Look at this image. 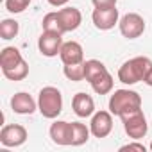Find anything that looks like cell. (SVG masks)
<instances>
[{"label":"cell","mask_w":152,"mask_h":152,"mask_svg":"<svg viewBox=\"0 0 152 152\" xmlns=\"http://www.w3.org/2000/svg\"><path fill=\"white\" fill-rule=\"evenodd\" d=\"M152 68V61L145 56H138V57H132L129 61H125L120 70H118V81L124 83V84H136L140 81H145L147 73L150 72Z\"/></svg>","instance_id":"6da1fadb"},{"label":"cell","mask_w":152,"mask_h":152,"mask_svg":"<svg viewBox=\"0 0 152 152\" xmlns=\"http://www.w3.org/2000/svg\"><path fill=\"white\" fill-rule=\"evenodd\" d=\"M141 109V97L132 90H116L109 99V111L115 116H122L129 111Z\"/></svg>","instance_id":"7a4b0ae2"},{"label":"cell","mask_w":152,"mask_h":152,"mask_svg":"<svg viewBox=\"0 0 152 152\" xmlns=\"http://www.w3.org/2000/svg\"><path fill=\"white\" fill-rule=\"evenodd\" d=\"M38 109L45 118H57L63 111V95L54 86H45L38 97Z\"/></svg>","instance_id":"3957f363"},{"label":"cell","mask_w":152,"mask_h":152,"mask_svg":"<svg viewBox=\"0 0 152 152\" xmlns=\"http://www.w3.org/2000/svg\"><path fill=\"white\" fill-rule=\"evenodd\" d=\"M122 122H124V129L127 132L129 138L132 140H140L147 134L148 131V125H147V118L143 115L141 109H134V111H129L125 115L120 116Z\"/></svg>","instance_id":"277c9868"},{"label":"cell","mask_w":152,"mask_h":152,"mask_svg":"<svg viewBox=\"0 0 152 152\" xmlns=\"http://www.w3.org/2000/svg\"><path fill=\"white\" fill-rule=\"evenodd\" d=\"M118 27H120V32H122L124 38L136 39L145 32V20L138 13H127L120 18Z\"/></svg>","instance_id":"5b68a950"},{"label":"cell","mask_w":152,"mask_h":152,"mask_svg":"<svg viewBox=\"0 0 152 152\" xmlns=\"http://www.w3.org/2000/svg\"><path fill=\"white\" fill-rule=\"evenodd\" d=\"M27 140V129L20 124L4 125L0 131V143L4 147H20Z\"/></svg>","instance_id":"8992f818"},{"label":"cell","mask_w":152,"mask_h":152,"mask_svg":"<svg viewBox=\"0 0 152 152\" xmlns=\"http://www.w3.org/2000/svg\"><path fill=\"white\" fill-rule=\"evenodd\" d=\"M90 131L95 138H106L113 131V113L111 111H97L91 115Z\"/></svg>","instance_id":"52a82bcc"},{"label":"cell","mask_w":152,"mask_h":152,"mask_svg":"<svg viewBox=\"0 0 152 152\" xmlns=\"http://www.w3.org/2000/svg\"><path fill=\"white\" fill-rule=\"evenodd\" d=\"M63 34L59 32H50V31H43V34L38 39V48L45 57H54L61 52L63 47Z\"/></svg>","instance_id":"ba28073f"},{"label":"cell","mask_w":152,"mask_h":152,"mask_svg":"<svg viewBox=\"0 0 152 152\" xmlns=\"http://www.w3.org/2000/svg\"><path fill=\"white\" fill-rule=\"evenodd\" d=\"M91 20L97 29L100 31H109L118 23V9L115 7H95Z\"/></svg>","instance_id":"9c48e42d"},{"label":"cell","mask_w":152,"mask_h":152,"mask_svg":"<svg viewBox=\"0 0 152 152\" xmlns=\"http://www.w3.org/2000/svg\"><path fill=\"white\" fill-rule=\"evenodd\" d=\"M72 109L79 118H88L95 113V102L88 93H75L72 99Z\"/></svg>","instance_id":"30bf717a"},{"label":"cell","mask_w":152,"mask_h":152,"mask_svg":"<svg viewBox=\"0 0 152 152\" xmlns=\"http://www.w3.org/2000/svg\"><path fill=\"white\" fill-rule=\"evenodd\" d=\"M59 57L64 64H75V63H84V50L81 43L77 41H66L61 47Z\"/></svg>","instance_id":"8fae6325"},{"label":"cell","mask_w":152,"mask_h":152,"mask_svg":"<svg viewBox=\"0 0 152 152\" xmlns=\"http://www.w3.org/2000/svg\"><path fill=\"white\" fill-rule=\"evenodd\" d=\"M50 138L56 145H72V124L57 120L50 125Z\"/></svg>","instance_id":"7c38bea8"},{"label":"cell","mask_w":152,"mask_h":152,"mask_svg":"<svg viewBox=\"0 0 152 152\" xmlns=\"http://www.w3.org/2000/svg\"><path fill=\"white\" fill-rule=\"evenodd\" d=\"M36 107H38L36 100L25 91H20L11 99V109L18 115H32L36 111Z\"/></svg>","instance_id":"4fadbf2b"},{"label":"cell","mask_w":152,"mask_h":152,"mask_svg":"<svg viewBox=\"0 0 152 152\" xmlns=\"http://www.w3.org/2000/svg\"><path fill=\"white\" fill-rule=\"evenodd\" d=\"M57 13H59L64 32H72L75 29H79V25L83 23V15L77 7H64V9H59Z\"/></svg>","instance_id":"5bb4252c"},{"label":"cell","mask_w":152,"mask_h":152,"mask_svg":"<svg viewBox=\"0 0 152 152\" xmlns=\"http://www.w3.org/2000/svg\"><path fill=\"white\" fill-rule=\"evenodd\" d=\"M22 61H23L22 54L15 47H6L2 52H0V66H2V72H7V70L18 66Z\"/></svg>","instance_id":"9a60e30c"},{"label":"cell","mask_w":152,"mask_h":152,"mask_svg":"<svg viewBox=\"0 0 152 152\" xmlns=\"http://www.w3.org/2000/svg\"><path fill=\"white\" fill-rule=\"evenodd\" d=\"M90 127H86L81 122H72V145L73 147H79L84 145L90 140Z\"/></svg>","instance_id":"2e32d148"},{"label":"cell","mask_w":152,"mask_h":152,"mask_svg":"<svg viewBox=\"0 0 152 152\" xmlns=\"http://www.w3.org/2000/svg\"><path fill=\"white\" fill-rule=\"evenodd\" d=\"M106 72H107V68L104 66L102 61H99V59H88V61H84V79L88 83H91L93 79H97L99 75H102Z\"/></svg>","instance_id":"e0dca14e"},{"label":"cell","mask_w":152,"mask_h":152,"mask_svg":"<svg viewBox=\"0 0 152 152\" xmlns=\"http://www.w3.org/2000/svg\"><path fill=\"white\" fill-rule=\"evenodd\" d=\"M90 84H91V88L97 95H107L113 90V77H111L109 72H106V73L99 75L97 79H93Z\"/></svg>","instance_id":"ac0fdd59"},{"label":"cell","mask_w":152,"mask_h":152,"mask_svg":"<svg viewBox=\"0 0 152 152\" xmlns=\"http://www.w3.org/2000/svg\"><path fill=\"white\" fill-rule=\"evenodd\" d=\"M43 31H50V32H59V34H64V29H63V23H61V18H59V13H47L43 22Z\"/></svg>","instance_id":"d6986e66"},{"label":"cell","mask_w":152,"mask_h":152,"mask_svg":"<svg viewBox=\"0 0 152 152\" xmlns=\"http://www.w3.org/2000/svg\"><path fill=\"white\" fill-rule=\"evenodd\" d=\"M18 31H20V25H18L16 20L6 18V20H2V23H0V38H2V39H13V38H16Z\"/></svg>","instance_id":"ffe728a7"},{"label":"cell","mask_w":152,"mask_h":152,"mask_svg":"<svg viewBox=\"0 0 152 152\" xmlns=\"http://www.w3.org/2000/svg\"><path fill=\"white\" fill-rule=\"evenodd\" d=\"M64 75L66 79L79 83L84 79V63H75V64H64Z\"/></svg>","instance_id":"44dd1931"},{"label":"cell","mask_w":152,"mask_h":152,"mask_svg":"<svg viewBox=\"0 0 152 152\" xmlns=\"http://www.w3.org/2000/svg\"><path fill=\"white\" fill-rule=\"evenodd\" d=\"M4 75H6L9 81H23L27 75H29V64H27L25 61H22L18 66H15V68L4 72Z\"/></svg>","instance_id":"7402d4cb"},{"label":"cell","mask_w":152,"mask_h":152,"mask_svg":"<svg viewBox=\"0 0 152 152\" xmlns=\"http://www.w3.org/2000/svg\"><path fill=\"white\" fill-rule=\"evenodd\" d=\"M4 4H6V9L9 13L16 15V13H22L29 7L31 0H4Z\"/></svg>","instance_id":"603a6c76"},{"label":"cell","mask_w":152,"mask_h":152,"mask_svg":"<svg viewBox=\"0 0 152 152\" xmlns=\"http://www.w3.org/2000/svg\"><path fill=\"white\" fill-rule=\"evenodd\" d=\"M120 150H122V152H124V150H140V152H145L147 147H145L143 143H136V141H132V143H127V145L120 147Z\"/></svg>","instance_id":"cb8c5ba5"},{"label":"cell","mask_w":152,"mask_h":152,"mask_svg":"<svg viewBox=\"0 0 152 152\" xmlns=\"http://www.w3.org/2000/svg\"><path fill=\"white\" fill-rule=\"evenodd\" d=\"M95 7H115L116 0H91Z\"/></svg>","instance_id":"d4e9b609"},{"label":"cell","mask_w":152,"mask_h":152,"mask_svg":"<svg viewBox=\"0 0 152 152\" xmlns=\"http://www.w3.org/2000/svg\"><path fill=\"white\" fill-rule=\"evenodd\" d=\"M68 0H48V4L54 6V7H59V6H64Z\"/></svg>","instance_id":"484cf974"},{"label":"cell","mask_w":152,"mask_h":152,"mask_svg":"<svg viewBox=\"0 0 152 152\" xmlns=\"http://www.w3.org/2000/svg\"><path fill=\"white\" fill-rule=\"evenodd\" d=\"M143 83H145L147 86H150V88H152V68H150V72L147 73V77H145V81H143Z\"/></svg>","instance_id":"4316f807"},{"label":"cell","mask_w":152,"mask_h":152,"mask_svg":"<svg viewBox=\"0 0 152 152\" xmlns=\"http://www.w3.org/2000/svg\"><path fill=\"white\" fill-rule=\"evenodd\" d=\"M148 148H150V150H152V141H150V145H148Z\"/></svg>","instance_id":"83f0119b"}]
</instances>
